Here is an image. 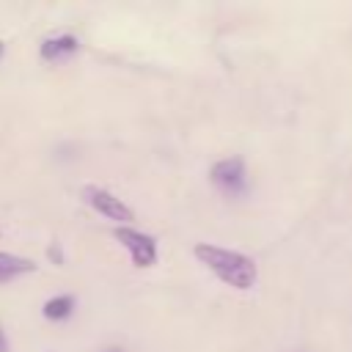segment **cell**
Masks as SVG:
<instances>
[{"label":"cell","mask_w":352,"mask_h":352,"mask_svg":"<svg viewBox=\"0 0 352 352\" xmlns=\"http://www.w3.org/2000/svg\"><path fill=\"white\" fill-rule=\"evenodd\" d=\"M0 55H3V41H0Z\"/></svg>","instance_id":"cell-10"},{"label":"cell","mask_w":352,"mask_h":352,"mask_svg":"<svg viewBox=\"0 0 352 352\" xmlns=\"http://www.w3.org/2000/svg\"><path fill=\"white\" fill-rule=\"evenodd\" d=\"M0 352H8V341H6V333L0 330Z\"/></svg>","instance_id":"cell-8"},{"label":"cell","mask_w":352,"mask_h":352,"mask_svg":"<svg viewBox=\"0 0 352 352\" xmlns=\"http://www.w3.org/2000/svg\"><path fill=\"white\" fill-rule=\"evenodd\" d=\"M212 182L214 187H220L223 192L228 195H242L245 187H248V179H245V162L239 157H226L220 162H214L212 168Z\"/></svg>","instance_id":"cell-4"},{"label":"cell","mask_w":352,"mask_h":352,"mask_svg":"<svg viewBox=\"0 0 352 352\" xmlns=\"http://www.w3.org/2000/svg\"><path fill=\"white\" fill-rule=\"evenodd\" d=\"M195 258L201 264H206L223 283H228L234 289H250L258 278L256 261L248 258L245 253H236V250H228V248L201 242V245H195Z\"/></svg>","instance_id":"cell-1"},{"label":"cell","mask_w":352,"mask_h":352,"mask_svg":"<svg viewBox=\"0 0 352 352\" xmlns=\"http://www.w3.org/2000/svg\"><path fill=\"white\" fill-rule=\"evenodd\" d=\"M36 264L30 258H22V256H14V253H3L0 250V283H8L19 275H28L33 272Z\"/></svg>","instance_id":"cell-6"},{"label":"cell","mask_w":352,"mask_h":352,"mask_svg":"<svg viewBox=\"0 0 352 352\" xmlns=\"http://www.w3.org/2000/svg\"><path fill=\"white\" fill-rule=\"evenodd\" d=\"M82 198H85V204H88L91 209H96L99 214H104V217H110V220H116V223H121V226H126V223L135 220L132 209H129L121 198H116L110 190H104V187H99V184H85V187H82Z\"/></svg>","instance_id":"cell-2"},{"label":"cell","mask_w":352,"mask_h":352,"mask_svg":"<svg viewBox=\"0 0 352 352\" xmlns=\"http://www.w3.org/2000/svg\"><path fill=\"white\" fill-rule=\"evenodd\" d=\"M104 352H121V349H104Z\"/></svg>","instance_id":"cell-9"},{"label":"cell","mask_w":352,"mask_h":352,"mask_svg":"<svg viewBox=\"0 0 352 352\" xmlns=\"http://www.w3.org/2000/svg\"><path fill=\"white\" fill-rule=\"evenodd\" d=\"M113 236L129 250L135 267H151L157 261V242H154V236H148L143 231H135L129 226H118L113 231Z\"/></svg>","instance_id":"cell-3"},{"label":"cell","mask_w":352,"mask_h":352,"mask_svg":"<svg viewBox=\"0 0 352 352\" xmlns=\"http://www.w3.org/2000/svg\"><path fill=\"white\" fill-rule=\"evenodd\" d=\"M77 47H80V41H77L74 36L63 33V36L47 38V41L41 44V58H44V60H60V58L74 55V52H77Z\"/></svg>","instance_id":"cell-5"},{"label":"cell","mask_w":352,"mask_h":352,"mask_svg":"<svg viewBox=\"0 0 352 352\" xmlns=\"http://www.w3.org/2000/svg\"><path fill=\"white\" fill-rule=\"evenodd\" d=\"M72 311H74V297L72 294H60V297H52V300L44 302V316L55 319V322L72 316Z\"/></svg>","instance_id":"cell-7"}]
</instances>
